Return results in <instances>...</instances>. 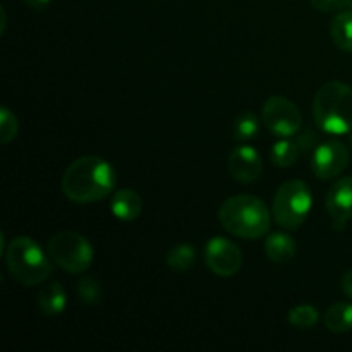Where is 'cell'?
<instances>
[{"label": "cell", "instance_id": "cell-1", "mask_svg": "<svg viewBox=\"0 0 352 352\" xmlns=\"http://www.w3.org/2000/svg\"><path fill=\"white\" fill-rule=\"evenodd\" d=\"M117 175L112 165L102 157H79L62 175V192L78 205L96 203L110 196L116 189Z\"/></svg>", "mask_w": 352, "mask_h": 352}, {"label": "cell", "instance_id": "cell-2", "mask_svg": "<svg viewBox=\"0 0 352 352\" xmlns=\"http://www.w3.org/2000/svg\"><path fill=\"white\" fill-rule=\"evenodd\" d=\"M274 215L263 199L253 195L227 198L219 208V222L223 229L241 239H261L272 229Z\"/></svg>", "mask_w": 352, "mask_h": 352}, {"label": "cell", "instance_id": "cell-3", "mask_svg": "<svg viewBox=\"0 0 352 352\" xmlns=\"http://www.w3.org/2000/svg\"><path fill=\"white\" fill-rule=\"evenodd\" d=\"M313 119L320 131L342 136L352 131V88L342 81H329L313 98Z\"/></svg>", "mask_w": 352, "mask_h": 352}, {"label": "cell", "instance_id": "cell-4", "mask_svg": "<svg viewBox=\"0 0 352 352\" xmlns=\"http://www.w3.org/2000/svg\"><path fill=\"white\" fill-rule=\"evenodd\" d=\"M6 265L14 280L33 287L50 278L55 263L36 241L17 236L6 248Z\"/></svg>", "mask_w": 352, "mask_h": 352}, {"label": "cell", "instance_id": "cell-5", "mask_svg": "<svg viewBox=\"0 0 352 352\" xmlns=\"http://www.w3.org/2000/svg\"><path fill=\"white\" fill-rule=\"evenodd\" d=\"M313 208L309 186L301 179L285 181L274 195L272 215L275 223L285 230H296L306 222Z\"/></svg>", "mask_w": 352, "mask_h": 352}, {"label": "cell", "instance_id": "cell-6", "mask_svg": "<svg viewBox=\"0 0 352 352\" xmlns=\"http://www.w3.org/2000/svg\"><path fill=\"white\" fill-rule=\"evenodd\" d=\"M47 253L60 270L79 275L88 270L95 258V251L82 234L74 230H60L47 243Z\"/></svg>", "mask_w": 352, "mask_h": 352}, {"label": "cell", "instance_id": "cell-7", "mask_svg": "<svg viewBox=\"0 0 352 352\" xmlns=\"http://www.w3.org/2000/svg\"><path fill=\"white\" fill-rule=\"evenodd\" d=\"M261 122L278 138H294L301 133L302 113L292 100L270 96L261 110Z\"/></svg>", "mask_w": 352, "mask_h": 352}, {"label": "cell", "instance_id": "cell-8", "mask_svg": "<svg viewBox=\"0 0 352 352\" xmlns=\"http://www.w3.org/2000/svg\"><path fill=\"white\" fill-rule=\"evenodd\" d=\"M243 251L226 237H212L205 246V263L219 277H232L243 267Z\"/></svg>", "mask_w": 352, "mask_h": 352}, {"label": "cell", "instance_id": "cell-9", "mask_svg": "<svg viewBox=\"0 0 352 352\" xmlns=\"http://www.w3.org/2000/svg\"><path fill=\"white\" fill-rule=\"evenodd\" d=\"M349 148L340 141H327L313 150V174L322 181H332L344 174L349 167Z\"/></svg>", "mask_w": 352, "mask_h": 352}, {"label": "cell", "instance_id": "cell-10", "mask_svg": "<svg viewBox=\"0 0 352 352\" xmlns=\"http://www.w3.org/2000/svg\"><path fill=\"white\" fill-rule=\"evenodd\" d=\"M227 168L232 179H236L241 184H251L261 177L263 172V160L261 155L253 146L241 144L234 148L227 158Z\"/></svg>", "mask_w": 352, "mask_h": 352}, {"label": "cell", "instance_id": "cell-11", "mask_svg": "<svg viewBox=\"0 0 352 352\" xmlns=\"http://www.w3.org/2000/svg\"><path fill=\"white\" fill-rule=\"evenodd\" d=\"M325 208L337 230L346 229V223L352 220V175L339 179L329 189L325 198Z\"/></svg>", "mask_w": 352, "mask_h": 352}, {"label": "cell", "instance_id": "cell-12", "mask_svg": "<svg viewBox=\"0 0 352 352\" xmlns=\"http://www.w3.org/2000/svg\"><path fill=\"white\" fill-rule=\"evenodd\" d=\"M110 212L117 220L133 222L143 212V199L133 189H119L110 199Z\"/></svg>", "mask_w": 352, "mask_h": 352}, {"label": "cell", "instance_id": "cell-13", "mask_svg": "<svg viewBox=\"0 0 352 352\" xmlns=\"http://www.w3.org/2000/svg\"><path fill=\"white\" fill-rule=\"evenodd\" d=\"M38 309L45 316H58L67 306V294L60 282H50L38 294Z\"/></svg>", "mask_w": 352, "mask_h": 352}, {"label": "cell", "instance_id": "cell-14", "mask_svg": "<svg viewBox=\"0 0 352 352\" xmlns=\"http://www.w3.org/2000/svg\"><path fill=\"white\" fill-rule=\"evenodd\" d=\"M296 251H298L296 241L285 232L270 234L265 241V253H267L268 260L274 263H289L296 256Z\"/></svg>", "mask_w": 352, "mask_h": 352}, {"label": "cell", "instance_id": "cell-15", "mask_svg": "<svg viewBox=\"0 0 352 352\" xmlns=\"http://www.w3.org/2000/svg\"><path fill=\"white\" fill-rule=\"evenodd\" d=\"M330 36L342 52L352 54V9L340 10L330 23Z\"/></svg>", "mask_w": 352, "mask_h": 352}, {"label": "cell", "instance_id": "cell-16", "mask_svg": "<svg viewBox=\"0 0 352 352\" xmlns=\"http://www.w3.org/2000/svg\"><path fill=\"white\" fill-rule=\"evenodd\" d=\"M327 330L333 333H346L352 330V305L351 302H336L327 309L323 316Z\"/></svg>", "mask_w": 352, "mask_h": 352}, {"label": "cell", "instance_id": "cell-17", "mask_svg": "<svg viewBox=\"0 0 352 352\" xmlns=\"http://www.w3.org/2000/svg\"><path fill=\"white\" fill-rule=\"evenodd\" d=\"M299 155H301V148L296 143V140H291V138H280V141H277L270 151L272 162L280 168L292 167L298 162Z\"/></svg>", "mask_w": 352, "mask_h": 352}, {"label": "cell", "instance_id": "cell-18", "mask_svg": "<svg viewBox=\"0 0 352 352\" xmlns=\"http://www.w3.org/2000/svg\"><path fill=\"white\" fill-rule=\"evenodd\" d=\"M196 261V251L195 248L189 246V244H177V246L172 248L170 251L165 256V263L170 268L172 272H177V274H184L189 268L195 265Z\"/></svg>", "mask_w": 352, "mask_h": 352}, {"label": "cell", "instance_id": "cell-19", "mask_svg": "<svg viewBox=\"0 0 352 352\" xmlns=\"http://www.w3.org/2000/svg\"><path fill=\"white\" fill-rule=\"evenodd\" d=\"M320 315L318 309L311 305H299L294 308L289 309L287 313V322L294 329L299 330H309L318 323Z\"/></svg>", "mask_w": 352, "mask_h": 352}, {"label": "cell", "instance_id": "cell-20", "mask_svg": "<svg viewBox=\"0 0 352 352\" xmlns=\"http://www.w3.org/2000/svg\"><path fill=\"white\" fill-rule=\"evenodd\" d=\"M260 131V119L253 112H243L236 117L232 124V136L237 141H250L256 138Z\"/></svg>", "mask_w": 352, "mask_h": 352}, {"label": "cell", "instance_id": "cell-21", "mask_svg": "<svg viewBox=\"0 0 352 352\" xmlns=\"http://www.w3.org/2000/svg\"><path fill=\"white\" fill-rule=\"evenodd\" d=\"M76 292H78L79 301L86 306L100 305L103 299L102 285H100L98 280H95V278H91V277L81 278V280L78 282Z\"/></svg>", "mask_w": 352, "mask_h": 352}, {"label": "cell", "instance_id": "cell-22", "mask_svg": "<svg viewBox=\"0 0 352 352\" xmlns=\"http://www.w3.org/2000/svg\"><path fill=\"white\" fill-rule=\"evenodd\" d=\"M17 131H19V124H17L16 116L7 107H2L0 109V143L9 144L17 136Z\"/></svg>", "mask_w": 352, "mask_h": 352}, {"label": "cell", "instance_id": "cell-23", "mask_svg": "<svg viewBox=\"0 0 352 352\" xmlns=\"http://www.w3.org/2000/svg\"><path fill=\"white\" fill-rule=\"evenodd\" d=\"M316 10L332 12V10H344L351 6V0H309Z\"/></svg>", "mask_w": 352, "mask_h": 352}, {"label": "cell", "instance_id": "cell-24", "mask_svg": "<svg viewBox=\"0 0 352 352\" xmlns=\"http://www.w3.org/2000/svg\"><path fill=\"white\" fill-rule=\"evenodd\" d=\"M296 143H298L299 148H301V153H306V151L309 150H315L316 143H318V136H316L313 131H306V133H302L301 136L296 138Z\"/></svg>", "mask_w": 352, "mask_h": 352}, {"label": "cell", "instance_id": "cell-25", "mask_svg": "<svg viewBox=\"0 0 352 352\" xmlns=\"http://www.w3.org/2000/svg\"><path fill=\"white\" fill-rule=\"evenodd\" d=\"M342 291L347 298L352 299V268L347 270L342 277Z\"/></svg>", "mask_w": 352, "mask_h": 352}, {"label": "cell", "instance_id": "cell-26", "mask_svg": "<svg viewBox=\"0 0 352 352\" xmlns=\"http://www.w3.org/2000/svg\"><path fill=\"white\" fill-rule=\"evenodd\" d=\"M24 2L28 3L30 7H33V9H45V7L50 3V0H24Z\"/></svg>", "mask_w": 352, "mask_h": 352}, {"label": "cell", "instance_id": "cell-27", "mask_svg": "<svg viewBox=\"0 0 352 352\" xmlns=\"http://www.w3.org/2000/svg\"><path fill=\"white\" fill-rule=\"evenodd\" d=\"M347 144H349V146L352 148V131L347 133Z\"/></svg>", "mask_w": 352, "mask_h": 352}]
</instances>
